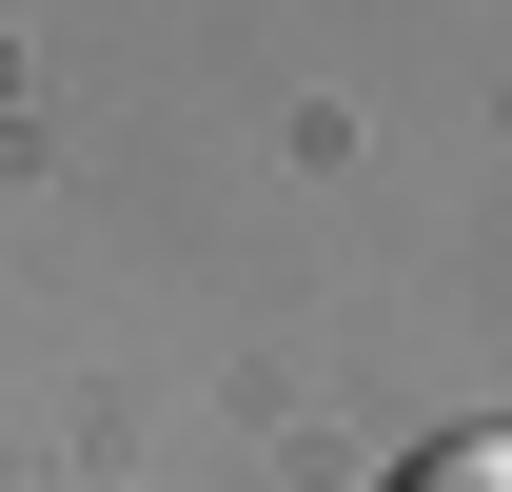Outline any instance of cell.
<instances>
[{
    "instance_id": "1",
    "label": "cell",
    "mask_w": 512,
    "mask_h": 492,
    "mask_svg": "<svg viewBox=\"0 0 512 492\" xmlns=\"http://www.w3.org/2000/svg\"><path fill=\"white\" fill-rule=\"evenodd\" d=\"M394 492H512V433H434V453H414Z\"/></svg>"
}]
</instances>
